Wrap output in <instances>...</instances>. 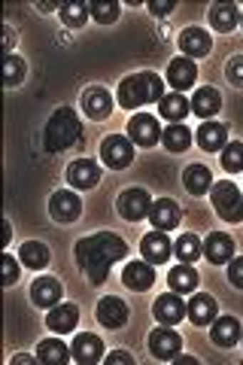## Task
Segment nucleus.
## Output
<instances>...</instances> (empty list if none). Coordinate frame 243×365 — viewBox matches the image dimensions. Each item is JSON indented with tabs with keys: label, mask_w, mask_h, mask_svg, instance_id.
<instances>
[{
	"label": "nucleus",
	"mask_w": 243,
	"mask_h": 365,
	"mask_svg": "<svg viewBox=\"0 0 243 365\" xmlns=\"http://www.w3.org/2000/svg\"><path fill=\"white\" fill-rule=\"evenodd\" d=\"M73 256H76V265L86 271L88 283L100 287V283H107L110 268L115 262H122L128 256V244L113 232H98V235H88L83 241H76Z\"/></svg>",
	"instance_id": "1"
},
{
	"label": "nucleus",
	"mask_w": 243,
	"mask_h": 365,
	"mask_svg": "<svg viewBox=\"0 0 243 365\" xmlns=\"http://www.w3.org/2000/svg\"><path fill=\"white\" fill-rule=\"evenodd\" d=\"M161 98H165V83H161V76L152 73V71L125 76L122 86H119L122 110H137L143 104H155V101H161Z\"/></svg>",
	"instance_id": "2"
},
{
	"label": "nucleus",
	"mask_w": 243,
	"mask_h": 365,
	"mask_svg": "<svg viewBox=\"0 0 243 365\" xmlns=\"http://www.w3.org/2000/svg\"><path fill=\"white\" fill-rule=\"evenodd\" d=\"M79 134H83V122H79L76 110L73 107H58L49 122H46V150L49 153H61L67 146H73L79 140Z\"/></svg>",
	"instance_id": "3"
},
{
	"label": "nucleus",
	"mask_w": 243,
	"mask_h": 365,
	"mask_svg": "<svg viewBox=\"0 0 243 365\" xmlns=\"http://www.w3.org/2000/svg\"><path fill=\"white\" fill-rule=\"evenodd\" d=\"M210 201H213V207L219 213V220H225V222H240L243 220V192L234 186V182H213V189H210Z\"/></svg>",
	"instance_id": "4"
},
{
	"label": "nucleus",
	"mask_w": 243,
	"mask_h": 365,
	"mask_svg": "<svg viewBox=\"0 0 243 365\" xmlns=\"http://www.w3.org/2000/svg\"><path fill=\"white\" fill-rule=\"evenodd\" d=\"M100 158H103V165L113 168V170L128 168L134 162V143L122 134H110L107 140L100 143Z\"/></svg>",
	"instance_id": "5"
},
{
	"label": "nucleus",
	"mask_w": 243,
	"mask_h": 365,
	"mask_svg": "<svg viewBox=\"0 0 243 365\" xmlns=\"http://www.w3.org/2000/svg\"><path fill=\"white\" fill-rule=\"evenodd\" d=\"M128 140L137 143V146H143V150L155 146L161 140L158 119L149 116V113H137V116H131V122H128Z\"/></svg>",
	"instance_id": "6"
},
{
	"label": "nucleus",
	"mask_w": 243,
	"mask_h": 365,
	"mask_svg": "<svg viewBox=\"0 0 243 365\" xmlns=\"http://www.w3.org/2000/svg\"><path fill=\"white\" fill-rule=\"evenodd\" d=\"M149 207H152V198H149L146 189H128L115 201V210L128 222H137V220H143V216H149Z\"/></svg>",
	"instance_id": "7"
},
{
	"label": "nucleus",
	"mask_w": 243,
	"mask_h": 365,
	"mask_svg": "<svg viewBox=\"0 0 243 365\" xmlns=\"http://www.w3.org/2000/svg\"><path fill=\"white\" fill-rule=\"evenodd\" d=\"M49 213L58 222H76L79 213H83V201H79V195L71 189H58L49 198Z\"/></svg>",
	"instance_id": "8"
},
{
	"label": "nucleus",
	"mask_w": 243,
	"mask_h": 365,
	"mask_svg": "<svg viewBox=\"0 0 243 365\" xmlns=\"http://www.w3.org/2000/svg\"><path fill=\"white\" fill-rule=\"evenodd\" d=\"M152 314H155L158 323L177 326L182 317H189V304L180 299V292H165V295H158V299H155Z\"/></svg>",
	"instance_id": "9"
},
{
	"label": "nucleus",
	"mask_w": 243,
	"mask_h": 365,
	"mask_svg": "<svg viewBox=\"0 0 243 365\" xmlns=\"http://www.w3.org/2000/svg\"><path fill=\"white\" fill-rule=\"evenodd\" d=\"M180 220H182V210L173 198H158V201H152V207H149V222H152L158 232H173V228L180 225Z\"/></svg>",
	"instance_id": "10"
},
{
	"label": "nucleus",
	"mask_w": 243,
	"mask_h": 365,
	"mask_svg": "<svg viewBox=\"0 0 243 365\" xmlns=\"http://www.w3.org/2000/svg\"><path fill=\"white\" fill-rule=\"evenodd\" d=\"M98 323L107 326V329H122L125 323H128V304H125L122 299H115V295H103V299L98 302Z\"/></svg>",
	"instance_id": "11"
},
{
	"label": "nucleus",
	"mask_w": 243,
	"mask_h": 365,
	"mask_svg": "<svg viewBox=\"0 0 243 365\" xmlns=\"http://www.w3.org/2000/svg\"><path fill=\"white\" fill-rule=\"evenodd\" d=\"M122 283H125L128 289H134V292H146V289L155 283L152 262H146V259L128 262V265H125V271H122Z\"/></svg>",
	"instance_id": "12"
},
{
	"label": "nucleus",
	"mask_w": 243,
	"mask_h": 365,
	"mask_svg": "<svg viewBox=\"0 0 243 365\" xmlns=\"http://www.w3.org/2000/svg\"><path fill=\"white\" fill-rule=\"evenodd\" d=\"M67 182L73 189H95L100 182V168L91 158H76V162L67 168Z\"/></svg>",
	"instance_id": "13"
},
{
	"label": "nucleus",
	"mask_w": 243,
	"mask_h": 365,
	"mask_svg": "<svg viewBox=\"0 0 243 365\" xmlns=\"http://www.w3.org/2000/svg\"><path fill=\"white\" fill-rule=\"evenodd\" d=\"M149 350H152V356L161 362L177 359V353L182 350V338L177 332H170V329H155V332L149 335Z\"/></svg>",
	"instance_id": "14"
},
{
	"label": "nucleus",
	"mask_w": 243,
	"mask_h": 365,
	"mask_svg": "<svg viewBox=\"0 0 243 365\" xmlns=\"http://www.w3.org/2000/svg\"><path fill=\"white\" fill-rule=\"evenodd\" d=\"M83 110H86L88 119L103 122V119H107L110 113H113V98H110V91L100 88V86H91L86 95H83Z\"/></svg>",
	"instance_id": "15"
},
{
	"label": "nucleus",
	"mask_w": 243,
	"mask_h": 365,
	"mask_svg": "<svg viewBox=\"0 0 243 365\" xmlns=\"http://www.w3.org/2000/svg\"><path fill=\"white\" fill-rule=\"evenodd\" d=\"M76 323H79V307L76 304H61L58 302L55 307H49V317H46V326H49L55 335L73 332Z\"/></svg>",
	"instance_id": "16"
},
{
	"label": "nucleus",
	"mask_w": 243,
	"mask_h": 365,
	"mask_svg": "<svg viewBox=\"0 0 243 365\" xmlns=\"http://www.w3.org/2000/svg\"><path fill=\"white\" fill-rule=\"evenodd\" d=\"M195 76H198V67L195 61H189L186 55H180V58H170L167 64V83L173 86V91H186L195 86Z\"/></svg>",
	"instance_id": "17"
},
{
	"label": "nucleus",
	"mask_w": 243,
	"mask_h": 365,
	"mask_svg": "<svg viewBox=\"0 0 243 365\" xmlns=\"http://www.w3.org/2000/svg\"><path fill=\"white\" fill-rule=\"evenodd\" d=\"M170 237L165 232H149L143 241H140V253L146 262H152V265H165L170 259Z\"/></svg>",
	"instance_id": "18"
},
{
	"label": "nucleus",
	"mask_w": 243,
	"mask_h": 365,
	"mask_svg": "<svg viewBox=\"0 0 243 365\" xmlns=\"http://www.w3.org/2000/svg\"><path fill=\"white\" fill-rule=\"evenodd\" d=\"M210 326H213L210 329V341L216 347H234L240 341V335H243V326L237 323L234 317H219V319H213Z\"/></svg>",
	"instance_id": "19"
},
{
	"label": "nucleus",
	"mask_w": 243,
	"mask_h": 365,
	"mask_svg": "<svg viewBox=\"0 0 243 365\" xmlns=\"http://www.w3.org/2000/svg\"><path fill=\"white\" fill-rule=\"evenodd\" d=\"M61 283H58L55 277H37L33 280V287H31V302L37 304V307H55L58 302H61Z\"/></svg>",
	"instance_id": "20"
},
{
	"label": "nucleus",
	"mask_w": 243,
	"mask_h": 365,
	"mask_svg": "<svg viewBox=\"0 0 243 365\" xmlns=\"http://www.w3.org/2000/svg\"><path fill=\"white\" fill-rule=\"evenodd\" d=\"M71 350H73V359L83 362V365H95V362L103 359V341L98 335H88V332L76 335Z\"/></svg>",
	"instance_id": "21"
},
{
	"label": "nucleus",
	"mask_w": 243,
	"mask_h": 365,
	"mask_svg": "<svg viewBox=\"0 0 243 365\" xmlns=\"http://www.w3.org/2000/svg\"><path fill=\"white\" fill-rule=\"evenodd\" d=\"M180 49L186 55H195V58H204L213 49V37L204 28H186L180 34Z\"/></svg>",
	"instance_id": "22"
},
{
	"label": "nucleus",
	"mask_w": 243,
	"mask_h": 365,
	"mask_svg": "<svg viewBox=\"0 0 243 365\" xmlns=\"http://www.w3.org/2000/svg\"><path fill=\"white\" fill-rule=\"evenodd\" d=\"M195 137H198V146L207 150V153H219V150H225L228 146V128L225 125H219V122H204Z\"/></svg>",
	"instance_id": "23"
},
{
	"label": "nucleus",
	"mask_w": 243,
	"mask_h": 365,
	"mask_svg": "<svg viewBox=\"0 0 243 365\" xmlns=\"http://www.w3.org/2000/svg\"><path fill=\"white\" fill-rule=\"evenodd\" d=\"M204 256L210 259L213 265H225V262H231V256H234V241H231L225 232H213L204 244Z\"/></svg>",
	"instance_id": "24"
},
{
	"label": "nucleus",
	"mask_w": 243,
	"mask_h": 365,
	"mask_svg": "<svg viewBox=\"0 0 243 365\" xmlns=\"http://www.w3.org/2000/svg\"><path fill=\"white\" fill-rule=\"evenodd\" d=\"M207 16H210V28H213V31L228 34V31L237 28V21H240V6H237V4H213Z\"/></svg>",
	"instance_id": "25"
},
{
	"label": "nucleus",
	"mask_w": 243,
	"mask_h": 365,
	"mask_svg": "<svg viewBox=\"0 0 243 365\" xmlns=\"http://www.w3.org/2000/svg\"><path fill=\"white\" fill-rule=\"evenodd\" d=\"M158 113L165 116L170 125H177V122H182L192 113V104L186 101V95L182 91H173V95H165L158 101Z\"/></svg>",
	"instance_id": "26"
},
{
	"label": "nucleus",
	"mask_w": 243,
	"mask_h": 365,
	"mask_svg": "<svg viewBox=\"0 0 243 365\" xmlns=\"http://www.w3.org/2000/svg\"><path fill=\"white\" fill-rule=\"evenodd\" d=\"M182 186L189 189V195H207V192L213 189V174H210V168H204V165H192L186 168V174H182Z\"/></svg>",
	"instance_id": "27"
},
{
	"label": "nucleus",
	"mask_w": 243,
	"mask_h": 365,
	"mask_svg": "<svg viewBox=\"0 0 243 365\" xmlns=\"http://www.w3.org/2000/svg\"><path fill=\"white\" fill-rule=\"evenodd\" d=\"M186 304H189V319L195 326H210L216 319V299H213V295L195 292V299L186 302Z\"/></svg>",
	"instance_id": "28"
},
{
	"label": "nucleus",
	"mask_w": 243,
	"mask_h": 365,
	"mask_svg": "<svg viewBox=\"0 0 243 365\" xmlns=\"http://www.w3.org/2000/svg\"><path fill=\"white\" fill-rule=\"evenodd\" d=\"M49 259H52V253H49V247H46L43 241H25L19 247V262L25 268L40 271V268L49 265Z\"/></svg>",
	"instance_id": "29"
},
{
	"label": "nucleus",
	"mask_w": 243,
	"mask_h": 365,
	"mask_svg": "<svg viewBox=\"0 0 243 365\" xmlns=\"http://www.w3.org/2000/svg\"><path fill=\"white\" fill-rule=\"evenodd\" d=\"M71 347L64 344V341H58V338H46L40 341V347H37V362H46V365H67L71 362Z\"/></svg>",
	"instance_id": "30"
},
{
	"label": "nucleus",
	"mask_w": 243,
	"mask_h": 365,
	"mask_svg": "<svg viewBox=\"0 0 243 365\" xmlns=\"http://www.w3.org/2000/svg\"><path fill=\"white\" fill-rule=\"evenodd\" d=\"M170 292H180V295H189L198 289V271H195L192 265H186V262H180L177 268H170Z\"/></svg>",
	"instance_id": "31"
},
{
	"label": "nucleus",
	"mask_w": 243,
	"mask_h": 365,
	"mask_svg": "<svg viewBox=\"0 0 243 365\" xmlns=\"http://www.w3.org/2000/svg\"><path fill=\"white\" fill-rule=\"evenodd\" d=\"M192 104V113L195 116H204V119H210L213 113H219V107H222V98H219V91L210 88V86H204L195 91V98L189 101Z\"/></svg>",
	"instance_id": "32"
},
{
	"label": "nucleus",
	"mask_w": 243,
	"mask_h": 365,
	"mask_svg": "<svg viewBox=\"0 0 243 365\" xmlns=\"http://www.w3.org/2000/svg\"><path fill=\"white\" fill-rule=\"evenodd\" d=\"M161 143H165L167 153H182V150L192 146V131L182 122L167 125V131H161Z\"/></svg>",
	"instance_id": "33"
},
{
	"label": "nucleus",
	"mask_w": 243,
	"mask_h": 365,
	"mask_svg": "<svg viewBox=\"0 0 243 365\" xmlns=\"http://www.w3.org/2000/svg\"><path fill=\"white\" fill-rule=\"evenodd\" d=\"M201 253H204V247H201L198 235H182V237H177V244H173V256H177L180 262H186V265L198 262Z\"/></svg>",
	"instance_id": "34"
},
{
	"label": "nucleus",
	"mask_w": 243,
	"mask_h": 365,
	"mask_svg": "<svg viewBox=\"0 0 243 365\" xmlns=\"http://www.w3.org/2000/svg\"><path fill=\"white\" fill-rule=\"evenodd\" d=\"M88 16V4H61V21L67 28H83Z\"/></svg>",
	"instance_id": "35"
},
{
	"label": "nucleus",
	"mask_w": 243,
	"mask_h": 365,
	"mask_svg": "<svg viewBox=\"0 0 243 365\" xmlns=\"http://www.w3.org/2000/svg\"><path fill=\"white\" fill-rule=\"evenodd\" d=\"M222 168L228 174H237L243 170V143H228L222 150Z\"/></svg>",
	"instance_id": "36"
},
{
	"label": "nucleus",
	"mask_w": 243,
	"mask_h": 365,
	"mask_svg": "<svg viewBox=\"0 0 243 365\" xmlns=\"http://www.w3.org/2000/svg\"><path fill=\"white\" fill-rule=\"evenodd\" d=\"M25 79V61L16 58V55H6L4 61V83L6 86H19Z\"/></svg>",
	"instance_id": "37"
},
{
	"label": "nucleus",
	"mask_w": 243,
	"mask_h": 365,
	"mask_svg": "<svg viewBox=\"0 0 243 365\" xmlns=\"http://www.w3.org/2000/svg\"><path fill=\"white\" fill-rule=\"evenodd\" d=\"M88 13H91V19H98L100 25H113L115 19H119V4H88Z\"/></svg>",
	"instance_id": "38"
},
{
	"label": "nucleus",
	"mask_w": 243,
	"mask_h": 365,
	"mask_svg": "<svg viewBox=\"0 0 243 365\" xmlns=\"http://www.w3.org/2000/svg\"><path fill=\"white\" fill-rule=\"evenodd\" d=\"M228 83L231 86H237V88H243V55H234V58L228 61Z\"/></svg>",
	"instance_id": "39"
},
{
	"label": "nucleus",
	"mask_w": 243,
	"mask_h": 365,
	"mask_svg": "<svg viewBox=\"0 0 243 365\" xmlns=\"http://www.w3.org/2000/svg\"><path fill=\"white\" fill-rule=\"evenodd\" d=\"M228 280L234 289H243V256L228 262Z\"/></svg>",
	"instance_id": "40"
},
{
	"label": "nucleus",
	"mask_w": 243,
	"mask_h": 365,
	"mask_svg": "<svg viewBox=\"0 0 243 365\" xmlns=\"http://www.w3.org/2000/svg\"><path fill=\"white\" fill-rule=\"evenodd\" d=\"M16 280H19V262L13 256H4V283L13 287Z\"/></svg>",
	"instance_id": "41"
},
{
	"label": "nucleus",
	"mask_w": 243,
	"mask_h": 365,
	"mask_svg": "<svg viewBox=\"0 0 243 365\" xmlns=\"http://www.w3.org/2000/svg\"><path fill=\"white\" fill-rule=\"evenodd\" d=\"M146 6L152 9L155 16H167V13H173V6H177V4H173V0H149Z\"/></svg>",
	"instance_id": "42"
},
{
	"label": "nucleus",
	"mask_w": 243,
	"mask_h": 365,
	"mask_svg": "<svg viewBox=\"0 0 243 365\" xmlns=\"http://www.w3.org/2000/svg\"><path fill=\"white\" fill-rule=\"evenodd\" d=\"M103 362H107V365H131V362H134V356H131V353H125V350H115L113 356H107Z\"/></svg>",
	"instance_id": "43"
},
{
	"label": "nucleus",
	"mask_w": 243,
	"mask_h": 365,
	"mask_svg": "<svg viewBox=\"0 0 243 365\" xmlns=\"http://www.w3.org/2000/svg\"><path fill=\"white\" fill-rule=\"evenodd\" d=\"M4 43H6V49H13V46H16V31L13 28H6V40Z\"/></svg>",
	"instance_id": "44"
},
{
	"label": "nucleus",
	"mask_w": 243,
	"mask_h": 365,
	"mask_svg": "<svg viewBox=\"0 0 243 365\" xmlns=\"http://www.w3.org/2000/svg\"><path fill=\"white\" fill-rule=\"evenodd\" d=\"M9 237H13V225L6 222V225H4V244H9Z\"/></svg>",
	"instance_id": "45"
},
{
	"label": "nucleus",
	"mask_w": 243,
	"mask_h": 365,
	"mask_svg": "<svg viewBox=\"0 0 243 365\" xmlns=\"http://www.w3.org/2000/svg\"><path fill=\"white\" fill-rule=\"evenodd\" d=\"M33 359H37V356H16V359H13V365H21V362H33Z\"/></svg>",
	"instance_id": "46"
},
{
	"label": "nucleus",
	"mask_w": 243,
	"mask_h": 365,
	"mask_svg": "<svg viewBox=\"0 0 243 365\" xmlns=\"http://www.w3.org/2000/svg\"><path fill=\"white\" fill-rule=\"evenodd\" d=\"M240 21H243V9H240Z\"/></svg>",
	"instance_id": "47"
}]
</instances>
